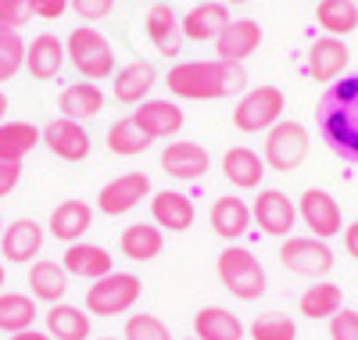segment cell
I'll list each match as a JSON object with an SVG mask.
<instances>
[{
	"mask_svg": "<svg viewBox=\"0 0 358 340\" xmlns=\"http://www.w3.org/2000/svg\"><path fill=\"white\" fill-rule=\"evenodd\" d=\"M315 129L330 154L358 165V76H344L326 86L315 104Z\"/></svg>",
	"mask_w": 358,
	"mask_h": 340,
	"instance_id": "6da1fadb",
	"label": "cell"
},
{
	"mask_svg": "<svg viewBox=\"0 0 358 340\" xmlns=\"http://www.w3.org/2000/svg\"><path fill=\"white\" fill-rule=\"evenodd\" d=\"M248 83L241 65H226V61H179L165 72L169 94L179 101H222L229 94H241Z\"/></svg>",
	"mask_w": 358,
	"mask_h": 340,
	"instance_id": "7a4b0ae2",
	"label": "cell"
},
{
	"mask_svg": "<svg viewBox=\"0 0 358 340\" xmlns=\"http://www.w3.org/2000/svg\"><path fill=\"white\" fill-rule=\"evenodd\" d=\"M65 54L72 61V69L86 79V83H101L115 76V47L111 40L94 25H79L65 40Z\"/></svg>",
	"mask_w": 358,
	"mask_h": 340,
	"instance_id": "3957f363",
	"label": "cell"
},
{
	"mask_svg": "<svg viewBox=\"0 0 358 340\" xmlns=\"http://www.w3.org/2000/svg\"><path fill=\"white\" fill-rule=\"evenodd\" d=\"M215 272H219V283H222L236 301H258V297L265 294V287H268L265 265L248 251V247H236V243H229L226 251L219 255Z\"/></svg>",
	"mask_w": 358,
	"mask_h": 340,
	"instance_id": "277c9868",
	"label": "cell"
},
{
	"mask_svg": "<svg viewBox=\"0 0 358 340\" xmlns=\"http://www.w3.org/2000/svg\"><path fill=\"white\" fill-rule=\"evenodd\" d=\"M308 147H312V136L308 129L301 126V122H294V118H280L273 129L265 133V169H273V172H297L305 165L308 158Z\"/></svg>",
	"mask_w": 358,
	"mask_h": 340,
	"instance_id": "5b68a950",
	"label": "cell"
},
{
	"mask_svg": "<svg viewBox=\"0 0 358 340\" xmlns=\"http://www.w3.org/2000/svg\"><path fill=\"white\" fill-rule=\"evenodd\" d=\"M283 111H287V94L273 83H262L236 101L233 126L241 133H268L283 118Z\"/></svg>",
	"mask_w": 358,
	"mask_h": 340,
	"instance_id": "8992f818",
	"label": "cell"
},
{
	"mask_svg": "<svg viewBox=\"0 0 358 340\" xmlns=\"http://www.w3.org/2000/svg\"><path fill=\"white\" fill-rule=\"evenodd\" d=\"M143 294V283H140V276L133 272H108L104 280H94L86 290V312H94L101 319H111V316H122L129 312V308L140 301Z\"/></svg>",
	"mask_w": 358,
	"mask_h": 340,
	"instance_id": "52a82bcc",
	"label": "cell"
},
{
	"mask_svg": "<svg viewBox=\"0 0 358 340\" xmlns=\"http://www.w3.org/2000/svg\"><path fill=\"white\" fill-rule=\"evenodd\" d=\"M280 262L294 276L322 280V276L334 269L337 255H334V247L326 243V240H315V236H287L283 247H280Z\"/></svg>",
	"mask_w": 358,
	"mask_h": 340,
	"instance_id": "ba28073f",
	"label": "cell"
},
{
	"mask_svg": "<svg viewBox=\"0 0 358 340\" xmlns=\"http://www.w3.org/2000/svg\"><path fill=\"white\" fill-rule=\"evenodd\" d=\"M297 219L308 226V233L315 240H330V236L344 233V211H341L337 197L326 190H315V187H308L301 194V201H297Z\"/></svg>",
	"mask_w": 358,
	"mask_h": 340,
	"instance_id": "9c48e42d",
	"label": "cell"
},
{
	"mask_svg": "<svg viewBox=\"0 0 358 340\" xmlns=\"http://www.w3.org/2000/svg\"><path fill=\"white\" fill-rule=\"evenodd\" d=\"M251 219L258 222V229H262L265 236L287 240V236L294 233V226H297V204H294L283 190L265 187V190H258V197H255V204H251Z\"/></svg>",
	"mask_w": 358,
	"mask_h": 340,
	"instance_id": "30bf717a",
	"label": "cell"
},
{
	"mask_svg": "<svg viewBox=\"0 0 358 340\" xmlns=\"http://www.w3.org/2000/svg\"><path fill=\"white\" fill-rule=\"evenodd\" d=\"M40 143L62 162H83V158H90V150H94V140H90L83 122H72V118H62V115L50 118L40 129Z\"/></svg>",
	"mask_w": 358,
	"mask_h": 340,
	"instance_id": "8fae6325",
	"label": "cell"
},
{
	"mask_svg": "<svg viewBox=\"0 0 358 340\" xmlns=\"http://www.w3.org/2000/svg\"><path fill=\"white\" fill-rule=\"evenodd\" d=\"M143 197H151V176H147V172H122V176H115L111 183L101 187L97 208L115 219V215L133 211Z\"/></svg>",
	"mask_w": 358,
	"mask_h": 340,
	"instance_id": "7c38bea8",
	"label": "cell"
},
{
	"mask_svg": "<svg viewBox=\"0 0 358 340\" xmlns=\"http://www.w3.org/2000/svg\"><path fill=\"white\" fill-rule=\"evenodd\" d=\"M208 169H212V154H208V147H201L194 140H172L162 150V172L172 179L197 183V179H204Z\"/></svg>",
	"mask_w": 358,
	"mask_h": 340,
	"instance_id": "4fadbf2b",
	"label": "cell"
},
{
	"mask_svg": "<svg viewBox=\"0 0 358 340\" xmlns=\"http://www.w3.org/2000/svg\"><path fill=\"white\" fill-rule=\"evenodd\" d=\"M262 25L255 18H229V25L222 29V36L215 40V54L226 65H244V61L262 47Z\"/></svg>",
	"mask_w": 358,
	"mask_h": 340,
	"instance_id": "5bb4252c",
	"label": "cell"
},
{
	"mask_svg": "<svg viewBox=\"0 0 358 340\" xmlns=\"http://www.w3.org/2000/svg\"><path fill=\"white\" fill-rule=\"evenodd\" d=\"M158 86V69H155V61H129V65H122L115 72V83H111V94L118 104H143L147 94Z\"/></svg>",
	"mask_w": 358,
	"mask_h": 340,
	"instance_id": "9a60e30c",
	"label": "cell"
},
{
	"mask_svg": "<svg viewBox=\"0 0 358 340\" xmlns=\"http://www.w3.org/2000/svg\"><path fill=\"white\" fill-rule=\"evenodd\" d=\"M229 25V8L222 0H201L183 15V40L194 43H215L222 29Z\"/></svg>",
	"mask_w": 358,
	"mask_h": 340,
	"instance_id": "2e32d148",
	"label": "cell"
},
{
	"mask_svg": "<svg viewBox=\"0 0 358 340\" xmlns=\"http://www.w3.org/2000/svg\"><path fill=\"white\" fill-rule=\"evenodd\" d=\"M43 240H47V233L36 219H15L11 226H4V233H0V251H4L8 262L25 265L43 251Z\"/></svg>",
	"mask_w": 358,
	"mask_h": 340,
	"instance_id": "e0dca14e",
	"label": "cell"
},
{
	"mask_svg": "<svg viewBox=\"0 0 358 340\" xmlns=\"http://www.w3.org/2000/svg\"><path fill=\"white\" fill-rule=\"evenodd\" d=\"M143 33L155 43V50L165 54V57H176L183 50V18L172 11V4H155L147 11L143 15Z\"/></svg>",
	"mask_w": 358,
	"mask_h": 340,
	"instance_id": "ac0fdd59",
	"label": "cell"
},
{
	"mask_svg": "<svg viewBox=\"0 0 358 340\" xmlns=\"http://www.w3.org/2000/svg\"><path fill=\"white\" fill-rule=\"evenodd\" d=\"M62 265H65L69 276H76V280H90V283H94V280H104L108 272H115V258H111L108 247L86 243V240L69 243V251H65Z\"/></svg>",
	"mask_w": 358,
	"mask_h": 340,
	"instance_id": "d6986e66",
	"label": "cell"
},
{
	"mask_svg": "<svg viewBox=\"0 0 358 340\" xmlns=\"http://www.w3.org/2000/svg\"><path fill=\"white\" fill-rule=\"evenodd\" d=\"M151 219H155V226L165 233H183V229H190L194 226V219H197V208H194V201L187 197V194H179V190H158V194H151Z\"/></svg>",
	"mask_w": 358,
	"mask_h": 340,
	"instance_id": "ffe728a7",
	"label": "cell"
},
{
	"mask_svg": "<svg viewBox=\"0 0 358 340\" xmlns=\"http://www.w3.org/2000/svg\"><path fill=\"white\" fill-rule=\"evenodd\" d=\"M65 61H69V54H65V40H57L54 33H40L33 43L25 47V69H29V76L40 79V83L62 76Z\"/></svg>",
	"mask_w": 358,
	"mask_h": 340,
	"instance_id": "44dd1931",
	"label": "cell"
},
{
	"mask_svg": "<svg viewBox=\"0 0 358 340\" xmlns=\"http://www.w3.org/2000/svg\"><path fill=\"white\" fill-rule=\"evenodd\" d=\"M348 57L351 50L341 36H322L308 47V76L315 83H337L348 69Z\"/></svg>",
	"mask_w": 358,
	"mask_h": 340,
	"instance_id": "7402d4cb",
	"label": "cell"
},
{
	"mask_svg": "<svg viewBox=\"0 0 358 340\" xmlns=\"http://www.w3.org/2000/svg\"><path fill=\"white\" fill-rule=\"evenodd\" d=\"M208 222H212V233L215 236H222L226 243H233V240H241L251 229V204L244 197H233V194L215 197L212 211H208Z\"/></svg>",
	"mask_w": 358,
	"mask_h": 340,
	"instance_id": "603a6c76",
	"label": "cell"
},
{
	"mask_svg": "<svg viewBox=\"0 0 358 340\" xmlns=\"http://www.w3.org/2000/svg\"><path fill=\"white\" fill-rule=\"evenodd\" d=\"M133 122L151 136V140H169L183 129V108L176 101H143L133 111Z\"/></svg>",
	"mask_w": 358,
	"mask_h": 340,
	"instance_id": "cb8c5ba5",
	"label": "cell"
},
{
	"mask_svg": "<svg viewBox=\"0 0 358 340\" xmlns=\"http://www.w3.org/2000/svg\"><path fill=\"white\" fill-rule=\"evenodd\" d=\"M265 172H268L265 169V158H262L258 150H251V147H229L222 154V176H226L229 187H236V190L262 187Z\"/></svg>",
	"mask_w": 358,
	"mask_h": 340,
	"instance_id": "d4e9b609",
	"label": "cell"
},
{
	"mask_svg": "<svg viewBox=\"0 0 358 340\" xmlns=\"http://www.w3.org/2000/svg\"><path fill=\"white\" fill-rule=\"evenodd\" d=\"M50 236L62 240V243H79L86 236V229L94 226V208L79 197H69L62 201L54 211H50Z\"/></svg>",
	"mask_w": 358,
	"mask_h": 340,
	"instance_id": "484cf974",
	"label": "cell"
},
{
	"mask_svg": "<svg viewBox=\"0 0 358 340\" xmlns=\"http://www.w3.org/2000/svg\"><path fill=\"white\" fill-rule=\"evenodd\" d=\"M57 108H62V118H72V122H86L97 118L104 111V94L97 83H69L62 90V97H57Z\"/></svg>",
	"mask_w": 358,
	"mask_h": 340,
	"instance_id": "4316f807",
	"label": "cell"
},
{
	"mask_svg": "<svg viewBox=\"0 0 358 340\" xmlns=\"http://www.w3.org/2000/svg\"><path fill=\"white\" fill-rule=\"evenodd\" d=\"M244 333H248L244 323L222 304H208L194 316V337L197 340H244Z\"/></svg>",
	"mask_w": 358,
	"mask_h": 340,
	"instance_id": "83f0119b",
	"label": "cell"
},
{
	"mask_svg": "<svg viewBox=\"0 0 358 340\" xmlns=\"http://www.w3.org/2000/svg\"><path fill=\"white\" fill-rule=\"evenodd\" d=\"M29 294H33L36 301L57 304L69 294V272H65V265L50 262V258H40L33 269H29Z\"/></svg>",
	"mask_w": 358,
	"mask_h": 340,
	"instance_id": "f1b7e54d",
	"label": "cell"
},
{
	"mask_svg": "<svg viewBox=\"0 0 358 340\" xmlns=\"http://www.w3.org/2000/svg\"><path fill=\"white\" fill-rule=\"evenodd\" d=\"M118 247H122V255L129 262H151L162 255L165 247V233L155 226V222H133L122 229V236H118Z\"/></svg>",
	"mask_w": 358,
	"mask_h": 340,
	"instance_id": "f546056e",
	"label": "cell"
},
{
	"mask_svg": "<svg viewBox=\"0 0 358 340\" xmlns=\"http://www.w3.org/2000/svg\"><path fill=\"white\" fill-rule=\"evenodd\" d=\"M36 316H40V308H36V297H33V294L0 290V330H4V333L33 330Z\"/></svg>",
	"mask_w": 358,
	"mask_h": 340,
	"instance_id": "4dcf8cb0",
	"label": "cell"
},
{
	"mask_svg": "<svg viewBox=\"0 0 358 340\" xmlns=\"http://www.w3.org/2000/svg\"><path fill=\"white\" fill-rule=\"evenodd\" d=\"M47 333L50 340H90V316L76 304L57 301L47 308Z\"/></svg>",
	"mask_w": 358,
	"mask_h": 340,
	"instance_id": "1f68e13d",
	"label": "cell"
},
{
	"mask_svg": "<svg viewBox=\"0 0 358 340\" xmlns=\"http://www.w3.org/2000/svg\"><path fill=\"white\" fill-rule=\"evenodd\" d=\"M40 147V126L33 122H0V162H22Z\"/></svg>",
	"mask_w": 358,
	"mask_h": 340,
	"instance_id": "d6a6232c",
	"label": "cell"
},
{
	"mask_svg": "<svg viewBox=\"0 0 358 340\" xmlns=\"http://www.w3.org/2000/svg\"><path fill=\"white\" fill-rule=\"evenodd\" d=\"M297 308H301L305 319H334L344 308V290L337 283H312L297 297Z\"/></svg>",
	"mask_w": 358,
	"mask_h": 340,
	"instance_id": "836d02e7",
	"label": "cell"
},
{
	"mask_svg": "<svg viewBox=\"0 0 358 340\" xmlns=\"http://www.w3.org/2000/svg\"><path fill=\"white\" fill-rule=\"evenodd\" d=\"M315 22L326 29V36H348L358 29V4L355 0H319Z\"/></svg>",
	"mask_w": 358,
	"mask_h": 340,
	"instance_id": "e575fe53",
	"label": "cell"
},
{
	"mask_svg": "<svg viewBox=\"0 0 358 340\" xmlns=\"http://www.w3.org/2000/svg\"><path fill=\"white\" fill-rule=\"evenodd\" d=\"M151 143H155V140L136 126L133 115H129V118H118L115 126L108 129V150L118 154V158H136V154H143Z\"/></svg>",
	"mask_w": 358,
	"mask_h": 340,
	"instance_id": "d590c367",
	"label": "cell"
},
{
	"mask_svg": "<svg viewBox=\"0 0 358 340\" xmlns=\"http://www.w3.org/2000/svg\"><path fill=\"white\" fill-rule=\"evenodd\" d=\"M251 340H297V323L290 316H258L251 323Z\"/></svg>",
	"mask_w": 358,
	"mask_h": 340,
	"instance_id": "8d00e7d4",
	"label": "cell"
},
{
	"mask_svg": "<svg viewBox=\"0 0 358 340\" xmlns=\"http://www.w3.org/2000/svg\"><path fill=\"white\" fill-rule=\"evenodd\" d=\"M25 65V40L18 33H0V83H11Z\"/></svg>",
	"mask_w": 358,
	"mask_h": 340,
	"instance_id": "74e56055",
	"label": "cell"
},
{
	"mask_svg": "<svg viewBox=\"0 0 358 340\" xmlns=\"http://www.w3.org/2000/svg\"><path fill=\"white\" fill-rule=\"evenodd\" d=\"M122 340H172V333H169V326H165L158 316H151V312H136V316L126 319V333H122Z\"/></svg>",
	"mask_w": 358,
	"mask_h": 340,
	"instance_id": "f35d334b",
	"label": "cell"
},
{
	"mask_svg": "<svg viewBox=\"0 0 358 340\" xmlns=\"http://www.w3.org/2000/svg\"><path fill=\"white\" fill-rule=\"evenodd\" d=\"M29 18H33L29 0H0V33H18Z\"/></svg>",
	"mask_w": 358,
	"mask_h": 340,
	"instance_id": "ab89813d",
	"label": "cell"
},
{
	"mask_svg": "<svg viewBox=\"0 0 358 340\" xmlns=\"http://www.w3.org/2000/svg\"><path fill=\"white\" fill-rule=\"evenodd\" d=\"M330 340H358V312H351L348 304L330 319Z\"/></svg>",
	"mask_w": 358,
	"mask_h": 340,
	"instance_id": "60d3db41",
	"label": "cell"
},
{
	"mask_svg": "<svg viewBox=\"0 0 358 340\" xmlns=\"http://www.w3.org/2000/svg\"><path fill=\"white\" fill-rule=\"evenodd\" d=\"M69 8H72L83 22H101V18L111 15L115 0H69Z\"/></svg>",
	"mask_w": 358,
	"mask_h": 340,
	"instance_id": "b9f144b4",
	"label": "cell"
},
{
	"mask_svg": "<svg viewBox=\"0 0 358 340\" xmlns=\"http://www.w3.org/2000/svg\"><path fill=\"white\" fill-rule=\"evenodd\" d=\"M29 11L43 22H57L65 11H69V0H29Z\"/></svg>",
	"mask_w": 358,
	"mask_h": 340,
	"instance_id": "7bdbcfd3",
	"label": "cell"
},
{
	"mask_svg": "<svg viewBox=\"0 0 358 340\" xmlns=\"http://www.w3.org/2000/svg\"><path fill=\"white\" fill-rule=\"evenodd\" d=\"M22 179V162H0V197H8Z\"/></svg>",
	"mask_w": 358,
	"mask_h": 340,
	"instance_id": "ee69618b",
	"label": "cell"
},
{
	"mask_svg": "<svg viewBox=\"0 0 358 340\" xmlns=\"http://www.w3.org/2000/svg\"><path fill=\"white\" fill-rule=\"evenodd\" d=\"M344 251L358 262V219H355V222H348V229H344Z\"/></svg>",
	"mask_w": 358,
	"mask_h": 340,
	"instance_id": "f6af8a7d",
	"label": "cell"
},
{
	"mask_svg": "<svg viewBox=\"0 0 358 340\" xmlns=\"http://www.w3.org/2000/svg\"><path fill=\"white\" fill-rule=\"evenodd\" d=\"M11 340H50V333H40V330H22V333H11Z\"/></svg>",
	"mask_w": 358,
	"mask_h": 340,
	"instance_id": "bcb514c9",
	"label": "cell"
},
{
	"mask_svg": "<svg viewBox=\"0 0 358 340\" xmlns=\"http://www.w3.org/2000/svg\"><path fill=\"white\" fill-rule=\"evenodd\" d=\"M4 111H8V94L0 90V122H4Z\"/></svg>",
	"mask_w": 358,
	"mask_h": 340,
	"instance_id": "7dc6e473",
	"label": "cell"
},
{
	"mask_svg": "<svg viewBox=\"0 0 358 340\" xmlns=\"http://www.w3.org/2000/svg\"><path fill=\"white\" fill-rule=\"evenodd\" d=\"M8 283V272H4V262H0V287Z\"/></svg>",
	"mask_w": 358,
	"mask_h": 340,
	"instance_id": "c3c4849f",
	"label": "cell"
},
{
	"mask_svg": "<svg viewBox=\"0 0 358 340\" xmlns=\"http://www.w3.org/2000/svg\"><path fill=\"white\" fill-rule=\"evenodd\" d=\"M222 4H248V0H222Z\"/></svg>",
	"mask_w": 358,
	"mask_h": 340,
	"instance_id": "681fc988",
	"label": "cell"
},
{
	"mask_svg": "<svg viewBox=\"0 0 358 340\" xmlns=\"http://www.w3.org/2000/svg\"><path fill=\"white\" fill-rule=\"evenodd\" d=\"M101 340H115V337H101Z\"/></svg>",
	"mask_w": 358,
	"mask_h": 340,
	"instance_id": "f907efd6",
	"label": "cell"
},
{
	"mask_svg": "<svg viewBox=\"0 0 358 340\" xmlns=\"http://www.w3.org/2000/svg\"><path fill=\"white\" fill-rule=\"evenodd\" d=\"M190 340H197V337H190Z\"/></svg>",
	"mask_w": 358,
	"mask_h": 340,
	"instance_id": "816d5d0a",
	"label": "cell"
},
{
	"mask_svg": "<svg viewBox=\"0 0 358 340\" xmlns=\"http://www.w3.org/2000/svg\"><path fill=\"white\" fill-rule=\"evenodd\" d=\"M0 226H4V222H0Z\"/></svg>",
	"mask_w": 358,
	"mask_h": 340,
	"instance_id": "f5cc1de1",
	"label": "cell"
},
{
	"mask_svg": "<svg viewBox=\"0 0 358 340\" xmlns=\"http://www.w3.org/2000/svg\"><path fill=\"white\" fill-rule=\"evenodd\" d=\"M355 4H358V0H355Z\"/></svg>",
	"mask_w": 358,
	"mask_h": 340,
	"instance_id": "db71d44e",
	"label": "cell"
}]
</instances>
